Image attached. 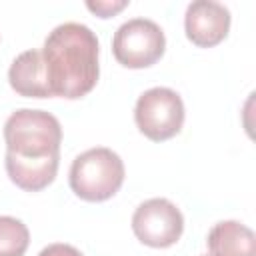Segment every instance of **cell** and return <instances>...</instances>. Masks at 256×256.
I'll list each match as a JSON object with an SVG mask.
<instances>
[{
  "mask_svg": "<svg viewBox=\"0 0 256 256\" xmlns=\"http://www.w3.org/2000/svg\"><path fill=\"white\" fill-rule=\"evenodd\" d=\"M42 58L52 96L76 100L98 82V38L84 24L56 26L44 40Z\"/></svg>",
  "mask_w": 256,
  "mask_h": 256,
  "instance_id": "obj_1",
  "label": "cell"
},
{
  "mask_svg": "<svg viewBox=\"0 0 256 256\" xmlns=\"http://www.w3.org/2000/svg\"><path fill=\"white\" fill-rule=\"evenodd\" d=\"M4 140L6 152L26 160H40L60 154L62 128L52 114L22 108L6 120Z\"/></svg>",
  "mask_w": 256,
  "mask_h": 256,
  "instance_id": "obj_2",
  "label": "cell"
},
{
  "mask_svg": "<svg viewBox=\"0 0 256 256\" xmlns=\"http://www.w3.org/2000/svg\"><path fill=\"white\" fill-rule=\"evenodd\" d=\"M124 182V162L110 148H90L76 156L70 168V188L86 202L112 198Z\"/></svg>",
  "mask_w": 256,
  "mask_h": 256,
  "instance_id": "obj_3",
  "label": "cell"
},
{
  "mask_svg": "<svg viewBox=\"0 0 256 256\" xmlns=\"http://www.w3.org/2000/svg\"><path fill=\"white\" fill-rule=\"evenodd\" d=\"M138 130L152 142H164L176 136L184 124L182 98L164 86L146 90L134 108Z\"/></svg>",
  "mask_w": 256,
  "mask_h": 256,
  "instance_id": "obj_4",
  "label": "cell"
},
{
  "mask_svg": "<svg viewBox=\"0 0 256 256\" xmlns=\"http://www.w3.org/2000/svg\"><path fill=\"white\" fill-rule=\"evenodd\" d=\"M166 48L162 28L146 18H132L124 22L112 38L114 58L126 68H148L156 64Z\"/></svg>",
  "mask_w": 256,
  "mask_h": 256,
  "instance_id": "obj_5",
  "label": "cell"
},
{
  "mask_svg": "<svg viewBox=\"0 0 256 256\" xmlns=\"http://www.w3.org/2000/svg\"><path fill=\"white\" fill-rule=\"evenodd\" d=\"M132 230L142 244L150 248H168L182 236L184 218L170 200L150 198L136 208Z\"/></svg>",
  "mask_w": 256,
  "mask_h": 256,
  "instance_id": "obj_6",
  "label": "cell"
},
{
  "mask_svg": "<svg viewBox=\"0 0 256 256\" xmlns=\"http://www.w3.org/2000/svg\"><path fill=\"white\" fill-rule=\"evenodd\" d=\"M184 28L192 44L200 48H212L228 36L230 10L214 0H196L186 8Z\"/></svg>",
  "mask_w": 256,
  "mask_h": 256,
  "instance_id": "obj_7",
  "label": "cell"
},
{
  "mask_svg": "<svg viewBox=\"0 0 256 256\" xmlns=\"http://www.w3.org/2000/svg\"><path fill=\"white\" fill-rule=\"evenodd\" d=\"M10 86L26 98H50L52 90L46 76L42 50H26L12 62L8 70Z\"/></svg>",
  "mask_w": 256,
  "mask_h": 256,
  "instance_id": "obj_8",
  "label": "cell"
},
{
  "mask_svg": "<svg viewBox=\"0 0 256 256\" xmlns=\"http://www.w3.org/2000/svg\"><path fill=\"white\" fill-rule=\"evenodd\" d=\"M58 162H60V154L40 160H26L6 152V172L10 180L26 192H38L46 188L56 178Z\"/></svg>",
  "mask_w": 256,
  "mask_h": 256,
  "instance_id": "obj_9",
  "label": "cell"
},
{
  "mask_svg": "<svg viewBox=\"0 0 256 256\" xmlns=\"http://www.w3.org/2000/svg\"><path fill=\"white\" fill-rule=\"evenodd\" d=\"M206 244L210 256H256L254 232L236 220L218 222L208 232Z\"/></svg>",
  "mask_w": 256,
  "mask_h": 256,
  "instance_id": "obj_10",
  "label": "cell"
},
{
  "mask_svg": "<svg viewBox=\"0 0 256 256\" xmlns=\"http://www.w3.org/2000/svg\"><path fill=\"white\" fill-rule=\"evenodd\" d=\"M30 244L26 224L12 216H0V256H24Z\"/></svg>",
  "mask_w": 256,
  "mask_h": 256,
  "instance_id": "obj_11",
  "label": "cell"
},
{
  "mask_svg": "<svg viewBox=\"0 0 256 256\" xmlns=\"http://www.w3.org/2000/svg\"><path fill=\"white\" fill-rule=\"evenodd\" d=\"M88 6V10L90 12H94L96 16H100V18H110V16H114L116 12H120L122 8H126L128 6V2L126 0H120V2H88L86 4Z\"/></svg>",
  "mask_w": 256,
  "mask_h": 256,
  "instance_id": "obj_12",
  "label": "cell"
},
{
  "mask_svg": "<svg viewBox=\"0 0 256 256\" xmlns=\"http://www.w3.org/2000/svg\"><path fill=\"white\" fill-rule=\"evenodd\" d=\"M38 256H82V254L70 244H50Z\"/></svg>",
  "mask_w": 256,
  "mask_h": 256,
  "instance_id": "obj_13",
  "label": "cell"
}]
</instances>
